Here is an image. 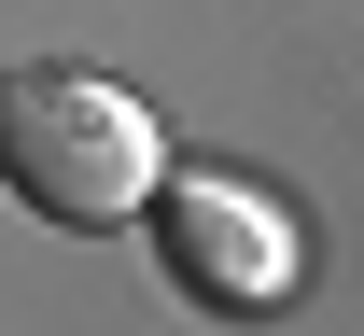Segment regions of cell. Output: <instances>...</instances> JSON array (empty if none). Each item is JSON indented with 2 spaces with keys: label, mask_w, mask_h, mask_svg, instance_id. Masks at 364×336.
I'll return each instance as SVG.
<instances>
[{
  "label": "cell",
  "mask_w": 364,
  "mask_h": 336,
  "mask_svg": "<svg viewBox=\"0 0 364 336\" xmlns=\"http://www.w3.org/2000/svg\"><path fill=\"white\" fill-rule=\"evenodd\" d=\"M140 210H154L168 281L196 294V308H280V294H294V224H280L252 183H225V168H168Z\"/></svg>",
  "instance_id": "7a4b0ae2"
},
{
  "label": "cell",
  "mask_w": 364,
  "mask_h": 336,
  "mask_svg": "<svg viewBox=\"0 0 364 336\" xmlns=\"http://www.w3.org/2000/svg\"><path fill=\"white\" fill-rule=\"evenodd\" d=\"M0 183L28 196L43 224L98 239V224H127L140 196L168 183V141H154V112H140L112 70L28 56V70H0Z\"/></svg>",
  "instance_id": "6da1fadb"
}]
</instances>
